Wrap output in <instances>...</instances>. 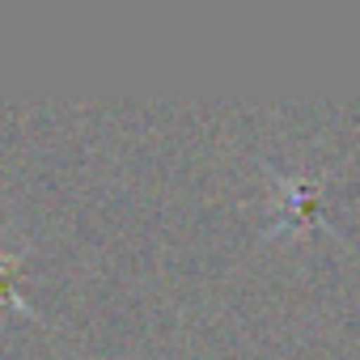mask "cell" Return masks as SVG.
Masks as SVG:
<instances>
[{
    "instance_id": "obj_1",
    "label": "cell",
    "mask_w": 360,
    "mask_h": 360,
    "mask_svg": "<svg viewBox=\"0 0 360 360\" xmlns=\"http://www.w3.org/2000/svg\"><path fill=\"white\" fill-rule=\"evenodd\" d=\"M18 267H22V250H0V309L22 305L13 284H18Z\"/></svg>"
}]
</instances>
